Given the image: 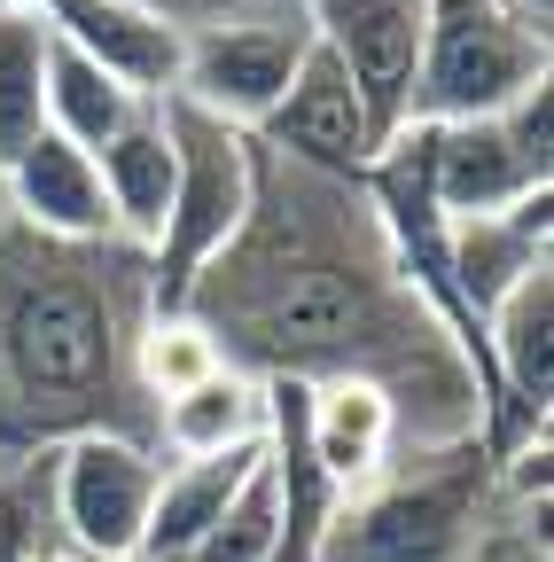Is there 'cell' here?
<instances>
[{
    "mask_svg": "<svg viewBox=\"0 0 554 562\" xmlns=\"http://www.w3.org/2000/svg\"><path fill=\"white\" fill-rule=\"evenodd\" d=\"M273 547H282V492H273V469L258 461L250 484L227 501V516L203 531L180 562H273Z\"/></svg>",
    "mask_w": 554,
    "mask_h": 562,
    "instance_id": "ffe728a7",
    "label": "cell"
},
{
    "mask_svg": "<svg viewBox=\"0 0 554 562\" xmlns=\"http://www.w3.org/2000/svg\"><path fill=\"white\" fill-rule=\"evenodd\" d=\"M55 547V501H47V453L0 461V562H39Z\"/></svg>",
    "mask_w": 554,
    "mask_h": 562,
    "instance_id": "44dd1931",
    "label": "cell"
},
{
    "mask_svg": "<svg viewBox=\"0 0 554 562\" xmlns=\"http://www.w3.org/2000/svg\"><path fill=\"white\" fill-rule=\"evenodd\" d=\"M258 461H265V438L258 446H227V453L165 461L157 469V501H149V531H142V554H133V562H180L203 531L227 516V501L250 484Z\"/></svg>",
    "mask_w": 554,
    "mask_h": 562,
    "instance_id": "5bb4252c",
    "label": "cell"
},
{
    "mask_svg": "<svg viewBox=\"0 0 554 562\" xmlns=\"http://www.w3.org/2000/svg\"><path fill=\"white\" fill-rule=\"evenodd\" d=\"M165 117H172V203L149 243V313H188V290L203 281V266L250 227L258 140L188 102H165Z\"/></svg>",
    "mask_w": 554,
    "mask_h": 562,
    "instance_id": "3957f363",
    "label": "cell"
},
{
    "mask_svg": "<svg viewBox=\"0 0 554 562\" xmlns=\"http://www.w3.org/2000/svg\"><path fill=\"white\" fill-rule=\"evenodd\" d=\"M554 235V195H531L516 211H493V220H445V258H453V290L476 321H493V305L516 290L523 273L554 266L546 258Z\"/></svg>",
    "mask_w": 554,
    "mask_h": 562,
    "instance_id": "4fadbf2b",
    "label": "cell"
},
{
    "mask_svg": "<svg viewBox=\"0 0 554 562\" xmlns=\"http://www.w3.org/2000/svg\"><path fill=\"white\" fill-rule=\"evenodd\" d=\"M305 24H313L320 55H336V70L368 102L375 133L391 140L406 125V102H414V63H422L430 0H305Z\"/></svg>",
    "mask_w": 554,
    "mask_h": 562,
    "instance_id": "ba28073f",
    "label": "cell"
},
{
    "mask_svg": "<svg viewBox=\"0 0 554 562\" xmlns=\"http://www.w3.org/2000/svg\"><path fill=\"white\" fill-rule=\"evenodd\" d=\"M0 188H9V220L47 235V243H117L102 172L63 133H39L16 165H0Z\"/></svg>",
    "mask_w": 554,
    "mask_h": 562,
    "instance_id": "7c38bea8",
    "label": "cell"
},
{
    "mask_svg": "<svg viewBox=\"0 0 554 562\" xmlns=\"http://www.w3.org/2000/svg\"><path fill=\"white\" fill-rule=\"evenodd\" d=\"M149 328V258L133 243L0 235V461L71 438L157 446L133 344Z\"/></svg>",
    "mask_w": 554,
    "mask_h": 562,
    "instance_id": "7a4b0ae2",
    "label": "cell"
},
{
    "mask_svg": "<svg viewBox=\"0 0 554 562\" xmlns=\"http://www.w3.org/2000/svg\"><path fill=\"white\" fill-rule=\"evenodd\" d=\"M539 79H546V40L531 24H516L500 0H430V32H422V63H414L406 125L500 117Z\"/></svg>",
    "mask_w": 554,
    "mask_h": 562,
    "instance_id": "5b68a950",
    "label": "cell"
},
{
    "mask_svg": "<svg viewBox=\"0 0 554 562\" xmlns=\"http://www.w3.org/2000/svg\"><path fill=\"white\" fill-rule=\"evenodd\" d=\"M157 446L133 438H71L47 453V501H55V547L79 562H133L157 501Z\"/></svg>",
    "mask_w": 554,
    "mask_h": 562,
    "instance_id": "52a82bcc",
    "label": "cell"
},
{
    "mask_svg": "<svg viewBox=\"0 0 554 562\" xmlns=\"http://www.w3.org/2000/svg\"><path fill=\"white\" fill-rule=\"evenodd\" d=\"M142 9L172 16L180 32H203V24H227V16H250V9H273V0H142Z\"/></svg>",
    "mask_w": 554,
    "mask_h": 562,
    "instance_id": "7402d4cb",
    "label": "cell"
},
{
    "mask_svg": "<svg viewBox=\"0 0 554 562\" xmlns=\"http://www.w3.org/2000/svg\"><path fill=\"white\" fill-rule=\"evenodd\" d=\"M313 55V24H305V0H273V9H250V16H227V24H203L188 32V55H180V94L188 110L219 117L235 133H258L265 110L290 94V79Z\"/></svg>",
    "mask_w": 554,
    "mask_h": 562,
    "instance_id": "8992f818",
    "label": "cell"
},
{
    "mask_svg": "<svg viewBox=\"0 0 554 562\" xmlns=\"http://www.w3.org/2000/svg\"><path fill=\"white\" fill-rule=\"evenodd\" d=\"M305 430H313V453L343 501L368 492L398 453V414L375 383H305Z\"/></svg>",
    "mask_w": 554,
    "mask_h": 562,
    "instance_id": "2e32d148",
    "label": "cell"
},
{
    "mask_svg": "<svg viewBox=\"0 0 554 562\" xmlns=\"http://www.w3.org/2000/svg\"><path fill=\"white\" fill-rule=\"evenodd\" d=\"M94 172H102V195H110L117 243H133L149 258V243L165 227V203H172V117H165V102L133 110L94 149Z\"/></svg>",
    "mask_w": 554,
    "mask_h": 562,
    "instance_id": "9a60e30c",
    "label": "cell"
},
{
    "mask_svg": "<svg viewBox=\"0 0 554 562\" xmlns=\"http://www.w3.org/2000/svg\"><path fill=\"white\" fill-rule=\"evenodd\" d=\"M188 321L250 383H375L398 414V446L406 383L422 391L430 375L476 398L461 351L406 297L360 180H320L265 149L250 227L203 266V281L188 290Z\"/></svg>",
    "mask_w": 554,
    "mask_h": 562,
    "instance_id": "6da1fadb",
    "label": "cell"
},
{
    "mask_svg": "<svg viewBox=\"0 0 554 562\" xmlns=\"http://www.w3.org/2000/svg\"><path fill=\"white\" fill-rule=\"evenodd\" d=\"M265 438V383H250L242 368H212L203 383H188L180 398L157 406V446L172 461L188 453H227V446H258Z\"/></svg>",
    "mask_w": 554,
    "mask_h": 562,
    "instance_id": "e0dca14e",
    "label": "cell"
},
{
    "mask_svg": "<svg viewBox=\"0 0 554 562\" xmlns=\"http://www.w3.org/2000/svg\"><path fill=\"white\" fill-rule=\"evenodd\" d=\"M422 149V180L445 220H493L531 195H554V165H539L508 117H468V125H406Z\"/></svg>",
    "mask_w": 554,
    "mask_h": 562,
    "instance_id": "30bf717a",
    "label": "cell"
},
{
    "mask_svg": "<svg viewBox=\"0 0 554 562\" xmlns=\"http://www.w3.org/2000/svg\"><path fill=\"white\" fill-rule=\"evenodd\" d=\"M0 9H32V16H39V9H47V0H0Z\"/></svg>",
    "mask_w": 554,
    "mask_h": 562,
    "instance_id": "cb8c5ba5",
    "label": "cell"
},
{
    "mask_svg": "<svg viewBox=\"0 0 554 562\" xmlns=\"http://www.w3.org/2000/svg\"><path fill=\"white\" fill-rule=\"evenodd\" d=\"M39 562H79V554H63V547H47V554H39Z\"/></svg>",
    "mask_w": 554,
    "mask_h": 562,
    "instance_id": "d4e9b609",
    "label": "cell"
},
{
    "mask_svg": "<svg viewBox=\"0 0 554 562\" xmlns=\"http://www.w3.org/2000/svg\"><path fill=\"white\" fill-rule=\"evenodd\" d=\"M484 438L430 446L414 476H375L336 508L320 562H468L476 508H484Z\"/></svg>",
    "mask_w": 554,
    "mask_h": 562,
    "instance_id": "277c9868",
    "label": "cell"
},
{
    "mask_svg": "<svg viewBox=\"0 0 554 562\" xmlns=\"http://www.w3.org/2000/svg\"><path fill=\"white\" fill-rule=\"evenodd\" d=\"M265 157H282L297 172H320V180H368V165L391 149V140L375 133L368 102L352 94V79L336 70V55H305V70L290 79V94L265 110V125L250 133Z\"/></svg>",
    "mask_w": 554,
    "mask_h": 562,
    "instance_id": "9c48e42d",
    "label": "cell"
},
{
    "mask_svg": "<svg viewBox=\"0 0 554 562\" xmlns=\"http://www.w3.org/2000/svg\"><path fill=\"white\" fill-rule=\"evenodd\" d=\"M47 16L0 9V165H16L47 133Z\"/></svg>",
    "mask_w": 554,
    "mask_h": 562,
    "instance_id": "ac0fdd59",
    "label": "cell"
},
{
    "mask_svg": "<svg viewBox=\"0 0 554 562\" xmlns=\"http://www.w3.org/2000/svg\"><path fill=\"white\" fill-rule=\"evenodd\" d=\"M500 9H508L516 24H531L539 40H546V24H554V0H500Z\"/></svg>",
    "mask_w": 554,
    "mask_h": 562,
    "instance_id": "603a6c76",
    "label": "cell"
},
{
    "mask_svg": "<svg viewBox=\"0 0 554 562\" xmlns=\"http://www.w3.org/2000/svg\"><path fill=\"white\" fill-rule=\"evenodd\" d=\"M47 32L87 55L102 79H117L133 102H172L180 94V55H188V32L142 0H47Z\"/></svg>",
    "mask_w": 554,
    "mask_h": 562,
    "instance_id": "8fae6325",
    "label": "cell"
},
{
    "mask_svg": "<svg viewBox=\"0 0 554 562\" xmlns=\"http://www.w3.org/2000/svg\"><path fill=\"white\" fill-rule=\"evenodd\" d=\"M0 235H9V188H0Z\"/></svg>",
    "mask_w": 554,
    "mask_h": 562,
    "instance_id": "484cf974",
    "label": "cell"
},
{
    "mask_svg": "<svg viewBox=\"0 0 554 562\" xmlns=\"http://www.w3.org/2000/svg\"><path fill=\"white\" fill-rule=\"evenodd\" d=\"M133 110H142V102H133L117 79H102V70L87 63V55H71V47H47V133H63V140H71V149H102V140L133 117Z\"/></svg>",
    "mask_w": 554,
    "mask_h": 562,
    "instance_id": "d6986e66",
    "label": "cell"
}]
</instances>
